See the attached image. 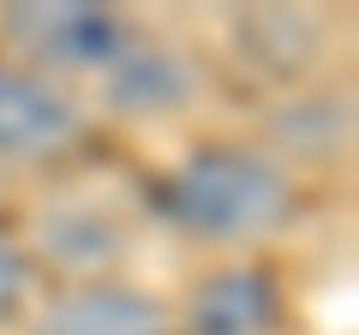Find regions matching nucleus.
I'll return each instance as SVG.
<instances>
[{"label": "nucleus", "instance_id": "obj_1", "mask_svg": "<svg viewBox=\"0 0 359 335\" xmlns=\"http://www.w3.org/2000/svg\"><path fill=\"white\" fill-rule=\"evenodd\" d=\"M162 210L198 240L245 245L294 216V186L269 156L240 150V144H210L168 174Z\"/></svg>", "mask_w": 359, "mask_h": 335}, {"label": "nucleus", "instance_id": "obj_2", "mask_svg": "<svg viewBox=\"0 0 359 335\" xmlns=\"http://www.w3.org/2000/svg\"><path fill=\"white\" fill-rule=\"evenodd\" d=\"M0 36L30 60V72H108L132 30L120 13L90 0H18L0 13Z\"/></svg>", "mask_w": 359, "mask_h": 335}, {"label": "nucleus", "instance_id": "obj_3", "mask_svg": "<svg viewBox=\"0 0 359 335\" xmlns=\"http://www.w3.org/2000/svg\"><path fill=\"white\" fill-rule=\"evenodd\" d=\"M78 132H84V114L54 78L18 60H0V156L36 162V156L66 150Z\"/></svg>", "mask_w": 359, "mask_h": 335}, {"label": "nucleus", "instance_id": "obj_4", "mask_svg": "<svg viewBox=\"0 0 359 335\" xmlns=\"http://www.w3.org/2000/svg\"><path fill=\"white\" fill-rule=\"evenodd\" d=\"M282 317V287L257 264H228L204 275L186 299V335H269Z\"/></svg>", "mask_w": 359, "mask_h": 335}, {"label": "nucleus", "instance_id": "obj_5", "mask_svg": "<svg viewBox=\"0 0 359 335\" xmlns=\"http://www.w3.org/2000/svg\"><path fill=\"white\" fill-rule=\"evenodd\" d=\"M168 329H174V317H168L162 299L138 294V287H114V282H90L60 294L36 323V335H168Z\"/></svg>", "mask_w": 359, "mask_h": 335}, {"label": "nucleus", "instance_id": "obj_6", "mask_svg": "<svg viewBox=\"0 0 359 335\" xmlns=\"http://www.w3.org/2000/svg\"><path fill=\"white\" fill-rule=\"evenodd\" d=\"M186 90H192V66L180 54L156 48V42H126L120 60L108 66V96H114V108H132V114H144V108L150 114L156 108H180Z\"/></svg>", "mask_w": 359, "mask_h": 335}, {"label": "nucleus", "instance_id": "obj_7", "mask_svg": "<svg viewBox=\"0 0 359 335\" xmlns=\"http://www.w3.org/2000/svg\"><path fill=\"white\" fill-rule=\"evenodd\" d=\"M276 138L294 156H341L347 102H330V96H318V102H287L282 114H276Z\"/></svg>", "mask_w": 359, "mask_h": 335}, {"label": "nucleus", "instance_id": "obj_8", "mask_svg": "<svg viewBox=\"0 0 359 335\" xmlns=\"http://www.w3.org/2000/svg\"><path fill=\"white\" fill-rule=\"evenodd\" d=\"M25 287H30V264H25V252H18L13 233H0V317H6V311H18Z\"/></svg>", "mask_w": 359, "mask_h": 335}]
</instances>
